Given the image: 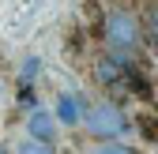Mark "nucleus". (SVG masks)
I'll return each mask as SVG.
<instances>
[{"mask_svg": "<svg viewBox=\"0 0 158 154\" xmlns=\"http://www.w3.org/2000/svg\"><path fill=\"white\" fill-rule=\"evenodd\" d=\"M83 120L90 128V136H98V139H121V136H128V117H124V109L113 105V102H102V105L87 109Z\"/></svg>", "mask_w": 158, "mask_h": 154, "instance_id": "nucleus-1", "label": "nucleus"}, {"mask_svg": "<svg viewBox=\"0 0 158 154\" xmlns=\"http://www.w3.org/2000/svg\"><path fill=\"white\" fill-rule=\"evenodd\" d=\"M106 42L117 49V56L121 53H132L135 45H139V23H135V15H128V11H109L106 15Z\"/></svg>", "mask_w": 158, "mask_h": 154, "instance_id": "nucleus-2", "label": "nucleus"}, {"mask_svg": "<svg viewBox=\"0 0 158 154\" xmlns=\"http://www.w3.org/2000/svg\"><path fill=\"white\" fill-rule=\"evenodd\" d=\"M53 136H56V124L45 109H30L27 117V139H38V143H49L53 147Z\"/></svg>", "mask_w": 158, "mask_h": 154, "instance_id": "nucleus-3", "label": "nucleus"}, {"mask_svg": "<svg viewBox=\"0 0 158 154\" xmlns=\"http://www.w3.org/2000/svg\"><path fill=\"white\" fill-rule=\"evenodd\" d=\"M94 79L102 83V87H113V83L128 79V71H124V64H121V56H98V60H94Z\"/></svg>", "mask_w": 158, "mask_h": 154, "instance_id": "nucleus-4", "label": "nucleus"}, {"mask_svg": "<svg viewBox=\"0 0 158 154\" xmlns=\"http://www.w3.org/2000/svg\"><path fill=\"white\" fill-rule=\"evenodd\" d=\"M56 117H60V124H79L83 120V105H79L75 94H56Z\"/></svg>", "mask_w": 158, "mask_h": 154, "instance_id": "nucleus-5", "label": "nucleus"}, {"mask_svg": "<svg viewBox=\"0 0 158 154\" xmlns=\"http://www.w3.org/2000/svg\"><path fill=\"white\" fill-rule=\"evenodd\" d=\"M15 154H53V147L49 143H38V139H23L15 147Z\"/></svg>", "mask_w": 158, "mask_h": 154, "instance_id": "nucleus-6", "label": "nucleus"}, {"mask_svg": "<svg viewBox=\"0 0 158 154\" xmlns=\"http://www.w3.org/2000/svg\"><path fill=\"white\" fill-rule=\"evenodd\" d=\"M139 128L147 132V139H158V117H143V120H139Z\"/></svg>", "mask_w": 158, "mask_h": 154, "instance_id": "nucleus-7", "label": "nucleus"}, {"mask_svg": "<svg viewBox=\"0 0 158 154\" xmlns=\"http://www.w3.org/2000/svg\"><path fill=\"white\" fill-rule=\"evenodd\" d=\"M98 154H139V150H132V147H124V143H109V147H102Z\"/></svg>", "mask_w": 158, "mask_h": 154, "instance_id": "nucleus-8", "label": "nucleus"}, {"mask_svg": "<svg viewBox=\"0 0 158 154\" xmlns=\"http://www.w3.org/2000/svg\"><path fill=\"white\" fill-rule=\"evenodd\" d=\"M34 71H38V60L30 56V60L23 64V83H30V79H34Z\"/></svg>", "mask_w": 158, "mask_h": 154, "instance_id": "nucleus-9", "label": "nucleus"}, {"mask_svg": "<svg viewBox=\"0 0 158 154\" xmlns=\"http://www.w3.org/2000/svg\"><path fill=\"white\" fill-rule=\"evenodd\" d=\"M0 154H8V150H4V147H0Z\"/></svg>", "mask_w": 158, "mask_h": 154, "instance_id": "nucleus-10", "label": "nucleus"}, {"mask_svg": "<svg viewBox=\"0 0 158 154\" xmlns=\"http://www.w3.org/2000/svg\"><path fill=\"white\" fill-rule=\"evenodd\" d=\"M0 90H4V87H0Z\"/></svg>", "mask_w": 158, "mask_h": 154, "instance_id": "nucleus-11", "label": "nucleus"}]
</instances>
